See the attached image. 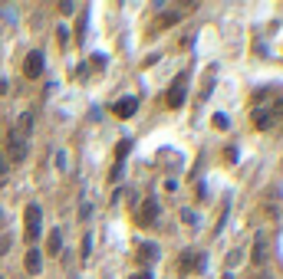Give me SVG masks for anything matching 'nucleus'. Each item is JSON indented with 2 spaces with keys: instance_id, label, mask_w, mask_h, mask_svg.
Here are the masks:
<instances>
[{
  "instance_id": "f257e3e1",
  "label": "nucleus",
  "mask_w": 283,
  "mask_h": 279,
  "mask_svg": "<svg viewBox=\"0 0 283 279\" xmlns=\"http://www.w3.org/2000/svg\"><path fill=\"white\" fill-rule=\"evenodd\" d=\"M23 220H27L23 236H27V243H33V240H36V233H40V224H43V210H40L36 204H30L27 210H23Z\"/></svg>"
},
{
  "instance_id": "f03ea898",
  "label": "nucleus",
  "mask_w": 283,
  "mask_h": 279,
  "mask_svg": "<svg viewBox=\"0 0 283 279\" xmlns=\"http://www.w3.org/2000/svg\"><path fill=\"white\" fill-rule=\"evenodd\" d=\"M185 86H188V73H181L178 79L171 82V89H168V108H181V102H185Z\"/></svg>"
},
{
  "instance_id": "7ed1b4c3",
  "label": "nucleus",
  "mask_w": 283,
  "mask_h": 279,
  "mask_svg": "<svg viewBox=\"0 0 283 279\" xmlns=\"http://www.w3.org/2000/svg\"><path fill=\"white\" fill-rule=\"evenodd\" d=\"M23 73H27V79H40V76H43V53H40V50H33V53L27 56Z\"/></svg>"
},
{
  "instance_id": "20e7f679",
  "label": "nucleus",
  "mask_w": 283,
  "mask_h": 279,
  "mask_svg": "<svg viewBox=\"0 0 283 279\" xmlns=\"http://www.w3.org/2000/svg\"><path fill=\"white\" fill-rule=\"evenodd\" d=\"M155 217H158V201H152V197H148V201H145V207L139 210V224L148 227V224H155Z\"/></svg>"
},
{
  "instance_id": "39448f33",
  "label": "nucleus",
  "mask_w": 283,
  "mask_h": 279,
  "mask_svg": "<svg viewBox=\"0 0 283 279\" xmlns=\"http://www.w3.org/2000/svg\"><path fill=\"white\" fill-rule=\"evenodd\" d=\"M23 266L30 276H36L40 269H43V256H40V250H27V259H23Z\"/></svg>"
},
{
  "instance_id": "423d86ee",
  "label": "nucleus",
  "mask_w": 283,
  "mask_h": 279,
  "mask_svg": "<svg viewBox=\"0 0 283 279\" xmlns=\"http://www.w3.org/2000/svg\"><path fill=\"white\" fill-rule=\"evenodd\" d=\"M135 108H139V102H135V99H122V102H115V105H112V112H115L119 118H132V115H135Z\"/></svg>"
},
{
  "instance_id": "0eeeda50",
  "label": "nucleus",
  "mask_w": 283,
  "mask_h": 279,
  "mask_svg": "<svg viewBox=\"0 0 283 279\" xmlns=\"http://www.w3.org/2000/svg\"><path fill=\"white\" fill-rule=\"evenodd\" d=\"M23 158H27V141L10 135V161H23Z\"/></svg>"
},
{
  "instance_id": "6e6552de",
  "label": "nucleus",
  "mask_w": 283,
  "mask_h": 279,
  "mask_svg": "<svg viewBox=\"0 0 283 279\" xmlns=\"http://www.w3.org/2000/svg\"><path fill=\"white\" fill-rule=\"evenodd\" d=\"M30 128H33V112H23V115H20V122H17V131H13V135L27 141V135H30Z\"/></svg>"
},
{
  "instance_id": "1a4fd4ad",
  "label": "nucleus",
  "mask_w": 283,
  "mask_h": 279,
  "mask_svg": "<svg viewBox=\"0 0 283 279\" xmlns=\"http://www.w3.org/2000/svg\"><path fill=\"white\" fill-rule=\"evenodd\" d=\"M139 259L142 263H155V259H158V247H155V243H142L139 247Z\"/></svg>"
},
{
  "instance_id": "9d476101",
  "label": "nucleus",
  "mask_w": 283,
  "mask_h": 279,
  "mask_svg": "<svg viewBox=\"0 0 283 279\" xmlns=\"http://www.w3.org/2000/svg\"><path fill=\"white\" fill-rule=\"evenodd\" d=\"M185 269H204V256L195 253V250H188L185 253Z\"/></svg>"
},
{
  "instance_id": "9b49d317",
  "label": "nucleus",
  "mask_w": 283,
  "mask_h": 279,
  "mask_svg": "<svg viewBox=\"0 0 283 279\" xmlns=\"http://www.w3.org/2000/svg\"><path fill=\"white\" fill-rule=\"evenodd\" d=\"M59 247H63V230H53V233H50L46 250H50V253H59Z\"/></svg>"
},
{
  "instance_id": "f8f14e48",
  "label": "nucleus",
  "mask_w": 283,
  "mask_h": 279,
  "mask_svg": "<svg viewBox=\"0 0 283 279\" xmlns=\"http://www.w3.org/2000/svg\"><path fill=\"white\" fill-rule=\"evenodd\" d=\"M263 259H267V253H263V233H260L254 243V263H263Z\"/></svg>"
},
{
  "instance_id": "ddd939ff",
  "label": "nucleus",
  "mask_w": 283,
  "mask_h": 279,
  "mask_svg": "<svg viewBox=\"0 0 283 279\" xmlns=\"http://www.w3.org/2000/svg\"><path fill=\"white\" fill-rule=\"evenodd\" d=\"M86 20H89V17H79V23H76V43L86 40Z\"/></svg>"
},
{
  "instance_id": "4468645a",
  "label": "nucleus",
  "mask_w": 283,
  "mask_h": 279,
  "mask_svg": "<svg viewBox=\"0 0 283 279\" xmlns=\"http://www.w3.org/2000/svg\"><path fill=\"white\" fill-rule=\"evenodd\" d=\"M214 128H230V118L224 115V112H218V115H214Z\"/></svg>"
},
{
  "instance_id": "2eb2a0df",
  "label": "nucleus",
  "mask_w": 283,
  "mask_h": 279,
  "mask_svg": "<svg viewBox=\"0 0 283 279\" xmlns=\"http://www.w3.org/2000/svg\"><path fill=\"white\" fill-rule=\"evenodd\" d=\"M257 128H270V115H267V112H257Z\"/></svg>"
},
{
  "instance_id": "dca6fc26",
  "label": "nucleus",
  "mask_w": 283,
  "mask_h": 279,
  "mask_svg": "<svg viewBox=\"0 0 283 279\" xmlns=\"http://www.w3.org/2000/svg\"><path fill=\"white\" fill-rule=\"evenodd\" d=\"M129 148H132L129 141H119V148H115V158H119V161H122V158H125V154H129Z\"/></svg>"
},
{
  "instance_id": "f3484780",
  "label": "nucleus",
  "mask_w": 283,
  "mask_h": 279,
  "mask_svg": "<svg viewBox=\"0 0 283 279\" xmlns=\"http://www.w3.org/2000/svg\"><path fill=\"white\" fill-rule=\"evenodd\" d=\"M56 36H59V43H66V40H69V30H66V26H59V30H56Z\"/></svg>"
},
{
  "instance_id": "a211bd4d",
  "label": "nucleus",
  "mask_w": 283,
  "mask_h": 279,
  "mask_svg": "<svg viewBox=\"0 0 283 279\" xmlns=\"http://www.w3.org/2000/svg\"><path fill=\"white\" fill-rule=\"evenodd\" d=\"M3 174H7V154L0 151V178H3Z\"/></svg>"
},
{
  "instance_id": "6ab92c4d",
  "label": "nucleus",
  "mask_w": 283,
  "mask_h": 279,
  "mask_svg": "<svg viewBox=\"0 0 283 279\" xmlns=\"http://www.w3.org/2000/svg\"><path fill=\"white\" fill-rule=\"evenodd\" d=\"M132 279H152V273H148V269H142V273H135Z\"/></svg>"
},
{
  "instance_id": "aec40b11",
  "label": "nucleus",
  "mask_w": 283,
  "mask_h": 279,
  "mask_svg": "<svg viewBox=\"0 0 283 279\" xmlns=\"http://www.w3.org/2000/svg\"><path fill=\"white\" fill-rule=\"evenodd\" d=\"M3 89H7V82H3V79H0V92H3Z\"/></svg>"
}]
</instances>
